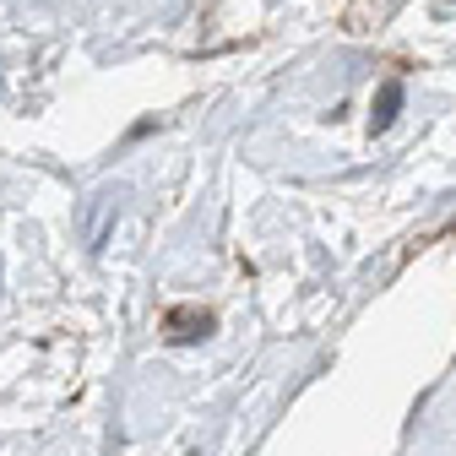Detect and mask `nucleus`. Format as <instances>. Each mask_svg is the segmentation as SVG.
<instances>
[{
	"label": "nucleus",
	"instance_id": "f257e3e1",
	"mask_svg": "<svg viewBox=\"0 0 456 456\" xmlns=\"http://www.w3.org/2000/svg\"><path fill=\"white\" fill-rule=\"evenodd\" d=\"M163 331H168V342H201L212 331V315L196 310V305H175L163 315Z\"/></svg>",
	"mask_w": 456,
	"mask_h": 456
},
{
	"label": "nucleus",
	"instance_id": "f03ea898",
	"mask_svg": "<svg viewBox=\"0 0 456 456\" xmlns=\"http://www.w3.org/2000/svg\"><path fill=\"white\" fill-rule=\"evenodd\" d=\"M396 109H403V82H386V87L375 93V103H370V131H375V136H380V131H391Z\"/></svg>",
	"mask_w": 456,
	"mask_h": 456
}]
</instances>
